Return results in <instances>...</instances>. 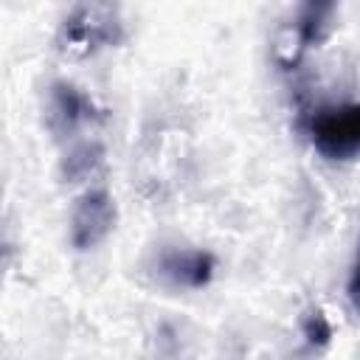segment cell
<instances>
[{
	"mask_svg": "<svg viewBox=\"0 0 360 360\" xmlns=\"http://www.w3.org/2000/svg\"><path fill=\"white\" fill-rule=\"evenodd\" d=\"M346 292H349V301H352L354 312L360 315V248H357V256H354V264H352V273H349Z\"/></svg>",
	"mask_w": 360,
	"mask_h": 360,
	"instance_id": "9",
	"label": "cell"
},
{
	"mask_svg": "<svg viewBox=\"0 0 360 360\" xmlns=\"http://www.w3.org/2000/svg\"><path fill=\"white\" fill-rule=\"evenodd\" d=\"M155 270L169 287L200 290L214 276V256L200 248H163L155 256Z\"/></svg>",
	"mask_w": 360,
	"mask_h": 360,
	"instance_id": "6",
	"label": "cell"
},
{
	"mask_svg": "<svg viewBox=\"0 0 360 360\" xmlns=\"http://www.w3.org/2000/svg\"><path fill=\"white\" fill-rule=\"evenodd\" d=\"M115 200L107 188H87L70 211V242L76 250H90L115 228Z\"/></svg>",
	"mask_w": 360,
	"mask_h": 360,
	"instance_id": "3",
	"label": "cell"
},
{
	"mask_svg": "<svg viewBox=\"0 0 360 360\" xmlns=\"http://www.w3.org/2000/svg\"><path fill=\"white\" fill-rule=\"evenodd\" d=\"M104 163V149L96 141H82L65 155V174L68 180H90Z\"/></svg>",
	"mask_w": 360,
	"mask_h": 360,
	"instance_id": "7",
	"label": "cell"
},
{
	"mask_svg": "<svg viewBox=\"0 0 360 360\" xmlns=\"http://www.w3.org/2000/svg\"><path fill=\"white\" fill-rule=\"evenodd\" d=\"M304 335H307L309 343H315V340L326 343L332 338V329H329V323H326V318L321 312H309L307 321H304Z\"/></svg>",
	"mask_w": 360,
	"mask_h": 360,
	"instance_id": "8",
	"label": "cell"
},
{
	"mask_svg": "<svg viewBox=\"0 0 360 360\" xmlns=\"http://www.w3.org/2000/svg\"><path fill=\"white\" fill-rule=\"evenodd\" d=\"M101 118L96 101L82 93L76 84L56 82L48 93V127L56 138H70L84 127H93Z\"/></svg>",
	"mask_w": 360,
	"mask_h": 360,
	"instance_id": "5",
	"label": "cell"
},
{
	"mask_svg": "<svg viewBox=\"0 0 360 360\" xmlns=\"http://www.w3.org/2000/svg\"><path fill=\"white\" fill-rule=\"evenodd\" d=\"M329 14L332 6L329 3H307L298 8V14L278 31L276 39V59L284 68H292L301 62V56L307 53V48H312L315 42H321L326 25H329Z\"/></svg>",
	"mask_w": 360,
	"mask_h": 360,
	"instance_id": "4",
	"label": "cell"
},
{
	"mask_svg": "<svg viewBox=\"0 0 360 360\" xmlns=\"http://www.w3.org/2000/svg\"><path fill=\"white\" fill-rule=\"evenodd\" d=\"M309 143L329 160H352L360 155V101L318 107L304 121Z\"/></svg>",
	"mask_w": 360,
	"mask_h": 360,
	"instance_id": "1",
	"label": "cell"
},
{
	"mask_svg": "<svg viewBox=\"0 0 360 360\" xmlns=\"http://www.w3.org/2000/svg\"><path fill=\"white\" fill-rule=\"evenodd\" d=\"M121 39V20L112 6L104 3H82L62 22V45L68 51H98L115 45Z\"/></svg>",
	"mask_w": 360,
	"mask_h": 360,
	"instance_id": "2",
	"label": "cell"
}]
</instances>
